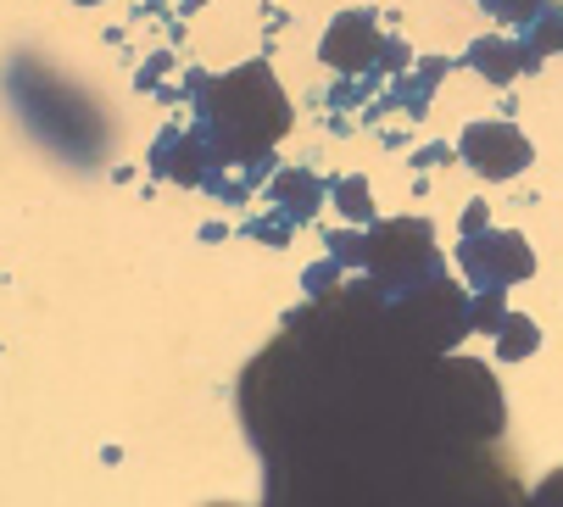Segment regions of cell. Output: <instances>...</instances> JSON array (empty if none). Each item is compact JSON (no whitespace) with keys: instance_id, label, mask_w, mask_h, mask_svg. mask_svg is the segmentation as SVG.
<instances>
[{"instance_id":"cell-11","label":"cell","mask_w":563,"mask_h":507,"mask_svg":"<svg viewBox=\"0 0 563 507\" xmlns=\"http://www.w3.org/2000/svg\"><path fill=\"white\" fill-rule=\"evenodd\" d=\"M335 207H341V218H352V223H374V196H368V179H335Z\"/></svg>"},{"instance_id":"cell-17","label":"cell","mask_w":563,"mask_h":507,"mask_svg":"<svg viewBox=\"0 0 563 507\" xmlns=\"http://www.w3.org/2000/svg\"><path fill=\"white\" fill-rule=\"evenodd\" d=\"M330 290H341V263H335V257L307 268V296H312V301H318V296H330Z\"/></svg>"},{"instance_id":"cell-8","label":"cell","mask_w":563,"mask_h":507,"mask_svg":"<svg viewBox=\"0 0 563 507\" xmlns=\"http://www.w3.org/2000/svg\"><path fill=\"white\" fill-rule=\"evenodd\" d=\"M468 67L486 78V84H514L519 73H536L541 67V56L525 45V34L519 40H503V34H486V40H474L468 45Z\"/></svg>"},{"instance_id":"cell-9","label":"cell","mask_w":563,"mask_h":507,"mask_svg":"<svg viewBox=\"0 0 563 507\" xmlns=\"http://www.w3.org/2000/svg\"><path fill=\"white\" fill-rule=\"evenodd\" d=\"M274 201H279V212L307 223L318 212V201H324V185H318V174H307V167H285V174L274 179Z\"/></svg>"},{"instance_id":"cell-19","label":"cell","mask_w":563,"mask_h":507,"mask_svg":"<svg viewBox=\"0 0 563 507\" xmlns=\"http://www.w3.org/2000/svg\"><path fill=\"white\" fill-rule=\"evenodd\" d=\"M408 62H413V51H408V45H401V40H385V45H379V62H374V67H385V73H401Z\"/></svg>"},{"instance_id":"cell-4","label":"cell","mask_w":563,"mask_h":507,"mask_svg":"<svg viewBox=\"0 0 563 507\" xmlns=\"http://www.w3.org/2000/svg\"><path fill=\"white\" fill-rule=\"evenodd\" d=\"M457 268L474 290H508V285H525L536 274V251L525 245V234H508V229L486 223V229L463 234Z\"/></svg>"},{"instance_id":"cell-18","label":"cell","mask_w":563,"mask_h":507,"mask_svg":"<svg viewBox=\"0 0 563 507\" xmlns=\"http://www.w3.org/2000/svg\"><path fill=\"white\" fill-rule=\"evenodd\" d=\"M285 218H290V212H268V218H257V223H252V234H257V240H268V245H285V240H290Z\"/></svg>"},{"instance_id":"cell-14","label":"cell","mask_w":563,"mask_h":507,"mask_svg":"<svg viewBox=\"0 0 563 507\" xmlns=\"http://www.w3.org/2000/svg\"><path fill=\"white\" fill-rule=\"evenodd\" d=\"M441 73H446V62L441 56H430V62H419V78L413 84H401V107H408V112H424V101L435 96V84H441Z\"/></svg>"},{"instance_id":"cell-15","label":"cell","mask_w":563,"mask_h":507,"mask_svg":"<svg viewBox=\"0 0 563 507\" xmlns=\"http://www.w3.org/2000/svg\"><path fill=\"white\" fill-rule=\"evenodd\" d=\"M497 23H508V29H525V23H536L541 12H547V0H479Z\"/></svg>"},{"instance_id":"cell-10","label":"cell","mask_w":563,"mask_h":507,"mask_svg":"<svg viewBox=\"0 0 563 507\" xmlns=\"http://www.w3.org/2000/svg\"><path fill=\"white\" fill-rule=\"evenodd\" d=\"M536 346H541V329L530 323V318H508L503 323V334H497V357H508V363H519V357H536Z\"/></svg>"},{"instance_id":"cell-22","label":"cell","mask_w":563,"mask_h":507,"mask_svg":"<svg viewBox=\"0 0 563 507\" xmlns=\"http://www.w3.org/2000/svg\"><path fill=\"white\" fill-rule=\"evenodd\" d=\"M413 162H419V167H430V162H446V151H441V145H424Z\"/></svg>"},{"instance_id":"cell-21","label":"cell","mask_w":563,"mask_h":507,"mask_svg":"<svg viewBox=\"0 0 563 507\" xmlns=\"http://www.w3.org/2000/svg\"><path fill=\"white\" fill-rule=\"evenodd\" d=\"M163 73H168V56H156V62H145V67H140V90H151V84L163 78Z\"/></svg>"},{"instance_id":"cell-1","label":"cell","mask_w":563,"mask_h":507,"mask_svg":"<svg viewBox=\"0 0 563 507\" xmlns=\"http://www.w3.org/2000/svg\"><path fill=\"white\" fill-rule=\"evenodd\" d=\"M190 90L201 107V134L218 156V167L229 162H263L274 156V145L290 129V101L279 90V78L268 73V62H246L223 78L190 73Z\"/></svg>"},{"instance_id":"cell-5","label":"cell","mask_w":563,"mask_h":507,"mask_svg":"<svg viewBox=\"0 0 563 507\" xmlns=\"http://www.w3.org/2000/svg\"><path fill=\"white\" fill-rule=\"evenodd\" d=\"M457 156L486 179H514L530 167V140L519 134V123H468L463 140H457Z\"/></svg>"},{"instance_id":"cell-16","label":"cell","mask_w":563,"mask_h":507,"mask_svg":"<svg viewBox=\"0 0 563 507\" xmlns=\"http://www.w3.org/2000/svg\"><path fill=\"white\" fill-rule=\"evenodd\" d=\"M363 251H368V234H357V229H335L330 234V257L341 268H363Z\"/></svg>"},{"instance_id":"cell-20","label":"cell","mask_w":563,"mask_h":507,"mask_svg":"<svg viewBox=\"0 0 563 507\" xmlns=\"http://www.w3.org/2000/svg\"><path fill=\"white\" fill-rule=\"evenodd\" d=\"M486 218H492V212H486V201H468V207H463V234L486 229Z\"/></svg>"},{"instance_id":"cell-6","label":"cell","mask_w":563,"mask_h":507,"mask_svg":"<svg viewBox=\"0 0 563 507\" xmlns=\"http://www.w3.org/2000/svg\"><path fill=\"white\" fill-rule=\"evenodd\" d=\"M151 167L163 179H174V185H207V174L218 167V156H212V145H207V134L196 129H163V140L151 145Z\"/></svg>"},{"instance_id":"cell-7","label":"cell","mask_w":563,"mask_h":507,"mask_svg":"<svg viewBox=\"0 0 563 507\" xmlns=\"http://www.w3.org/2000/svg\"><path fill=\"white\" fill-rule=\"evenodd\" d=\"M379 45H385V34L374 29L368 12H341L330 23L324 45H318V56H324L330 67H341V73H363V67L379 62Z\"/></svg>"},{"instance_id":"cell-23","label":"cell","mask_w":563,"mask_h":507,"mask_svg":"<svg viewBox=\"0 0 563 507\" xmlns=\"http://www.w3.org/2000/svg\"><path fill=\"white\" fill-rule=\"evenodd\" d=\"M78 7H90V0H78Z\"/></svg>"},{"instance_id":"cell-3","label":"cell","mask_w":563,"mask_h":507,"mask_svg":"<svg viewBox=\"0 0 563 507\" xmlns=\"http://www.w3.org/2000/svg\"><path fill=\"white\" fill-rule=\"evenodd\" d=\"M390 312H396V323L408 329V341L413 346H424V352H435V357H446L463 334L474 329L468 323V296L441 274V279H424V285H413V290H396L390 296Z\"/></svg>"},{"instance_id":"cell-13","label":"cell","mask_w":563,"mask_h":507,"mask_svg":"<svg viewBox=\"0 0 563 507\" xmlns=\"http://www.w3.org/2000/svg\"><path fill=\"white\" fill-rule=\"evenodd\" d=\"M508 318H514V312H508V296H503V290H474V301H468V323H474V329L503 334Z\"/></svg>"},{"instance_id":"cell-2","label":"cell","mask_w":563,"mask_h":507,"mask_svg":"<svg viewBox=\"0 0 563 507\" xmlns=\"http://www.w3.org/2000/svg\"><path fill=\"white\" fill-rule=\"evenodd\" d=\"M363 268H368V279L385 285L390 296H396V290H413V285H424V279H441V251H435L430 223H419V218L374 223V229H368V251H363Z\"/></svg>"},{"instance_id":"cell-12","label":"cell","mask_w":563,"mask_h":507,"mask_svg":"<svg viewBox=\"0 0 563 507\" xmlns=\"http://www.w3.org/2000/svg\"><path fill=\"white\" fill-rule=\"evenodd\" d=\"M525 34V45L536 51V56H552V51H563V7H547L536 23H525L519 29Z\"/></svg>"}]
</instances>
